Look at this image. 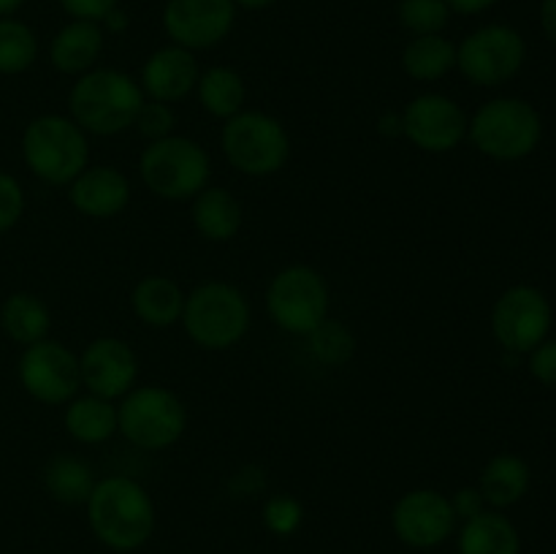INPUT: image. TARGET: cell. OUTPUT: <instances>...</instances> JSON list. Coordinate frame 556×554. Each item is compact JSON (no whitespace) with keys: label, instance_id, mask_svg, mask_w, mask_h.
<instances>
[{"label":"cell","instance_id":"obj_1","mask_svg":"<svg viewBox=\"0 0 556 554\" xmlns=\"http://www.w3.org/2000/svg\"><path fill=\"white\" fill-rule=\"evenodd\" d=\"M85 505L92 536L112 552H136L155 530V503L136 478H101Z\"/></svg>","mask_w":556,"mask_h":554},{"label":"cell","instance_id":"obj_2","mask_svg":"<svg viewBox=\"0 0 556 554\" xmlns=\"http://www.w3.org/2000/svg\"><path fill=\"white\" fill-rule=\"evenodd\" d=\"M147 101L139 79L119 68H92L76 76L68 92L71 119L85 134L117 136L134 128L136 114Z\"/></svg>","mask_w":556,"mask_h":554},{"label":"cell","instance_id":"obj_3","mask_svg":"<svg viewBox=\"0 0 556 554\" xmlns=\"http://www.w3.org/2000/svg\"><path fill=\"white\" fill-rule=\"evenodd\" d=\"M467 139L492 161H521L541 144L543 117L525 98L500 96L478 106L467 125Z\"/></svg>","mask_w":556,"mask_h":554},{"label":"cell","instance_id":"obj_4","mask_svg":"<svg viewBox=\"0 0 556 554\" xmlns=\"http://www.w3.org/2000/svg\"><path fill=\"white\" fill-rule=\"evenodd\" d=\"M141 182L152 196L166 201L195 199L210 185V152L190 136H166L150 141L139 155Z\"/></svg>","mask_w":556,"mask_h":554},{"label":"cell","instance_id":"obj_5","mask_svg":"<svg viewBox=\"0 0 556 554\" xmlns=\"http://www.w3.org/2000/svg\"><path fill=\"white\" fill-rule=\"evenodd\" d=\"M22 158L47 185H71L90 161L87 134L63 114H41L25 125Z\"/></svg>","mask_w":556,"mask_h":554},{"label":"cell","instance_id":"obj_6","mask_svg":"<svg viewBox=\"0 0 556 554\" xmlns=\"http://www.w3.org/2000/svg\"><path fill=\"white\" fill-rule=\"evenodd\" d=\"M190 340L206 351L233 348L250 329V302L237 286L223 280L201 282L185 297L182 320Z\"/></svg>","mask_w":556,"mask_h":554},{"label":"cell","instance_id":"obj_7","mask_svg":"<svg viewBox=\"0 0 556 554\" xmlns=\"http://www.w3.org/2000/svg\"><path fill=\"white\" fill-rule=\"evenodd\" d=\"M188 429L185 402L157 383L134 386L117 405V432L141 451H163Z\"/></svg>","mask_w":556,"mask_h":554},{"label":"cell","instance_id":"obj_8","mask_svg":"<svg viewBox=\"0 0 556 554\" xmlns=\"http://www.w3.org/2000/svg\"><path fill=\"white\" fill-rule=\"evenodd\" d=\"M226 161L244 177H271L291 155V136L286 125L266 112H239L220 130Z\"/></svg>","mask_w":556,"mask_h":554},{"label":"cell","instance_id":"obj_9","mask_svg":"<svg viewBox=\"0 0 556 554\" xmlns=\"http://www.w3.org/2000/svg\"><path fill=\"white\" fill-rule=\"evenodd\" d=\"M266 313L288 335L309 337L329 315V286L324 275L307 264L280 269L266 288Z\"/></svg>","mask_w":556,"mask_h":554},{"label":"cell","instance_id":"obj_10","mask_svg":"<svg viewBox=\"0 0 556 554\" xmlns=\"http://www.w3.org/2000/svg\"><path fill=\"white\" fill-rule=\"evenodd\" d=\"M527 63V41L516 27L492 22L456 47V68L478 87H500L514 79Z\"/></svg>","mask_w":556,"mask_h":554},{"label":"cell","instance_id":"obj_11","mask_svg":"<svg viewBox=\"0 0 556 554\" xmlns=\"http://www.w3.org/2000/svg\"><path fill=\"white\" fill-rule=\"evenodd\" d=\"M554 307L546 293L535 286L505 288L492 307V335L500 345L516 356H527L552 335Z\"/></svg>","mask_w":556,"mask_h":554},{"label":"cell","instance_id":"obj_12","mask_svg":"<svg viewBox=\"0 0 556 554\" xmlns=\"http://www.w3.org/2000/svg\"><path fill=\"white\" fill-rule=\"evenodd\" d=\"M16 375L27 394L43 405H65L79 394V356L58 340L33 342L22 351Z\"/></svg>","mask_w":556,"mask_h":554},{"label":"cell","instance_id":"obj_13","mask_svg":"<svg viewBox=\"0 0 556 554\" xmlns=\"http://www.w3.org/2000/svg\"><path fill=\"white\" fill-rule=\"evenodd\" d=\"M465 109L445 92H421L407 103L402 114V134L413 141L421 152L443 155L456 150L467 139Z\"/></svg>","mask_w":556,"mask_h":554},{"label":"cell","instance_id":"obj_14","mask_svg":"<svg viewBox=\"0 0 556 554\" xmlns=\"http://www.w3.org/2000/svg\"><path fill=\"white\" fill-rule=\"evenodd\" d=\"M456 514L448 494L438 489H410L396 500L391 527L410 549H438L456 532Z\"/></svg>","mask_w":556,"mask_h":554},{"label":"cell","instance_id":"obj_15","mask_svg":"<svg viewBox=\"0 0 556 554\" xmlns=\"http://www.w3.org/2000/svg\"><path fill=\"white\" fill-rule=\"evenodd\" d=\"M237 22L233 0H166L163 30L177 47L199 52L228 38Z\"/></svg>","mask_w":556,"mask_h":554},{"label":"cell","instance_id":"obj_16","mask_svg":"<svg viewBox=\"0 0 556 554\" xmlns=\"http://www.w3.org/2000/svg\"><path fill=\"white\" fill-rule=\"evenodd\" d=\"M81 386L103 400H123L139 378V358L119 337H96L79 356Z\"/></svg>","mask_w":556,"mask_h":554},{"label":"cell","instance_id":"obj_17","mask_svg":"<svg viewBox=\"0 0 556 554\" xmlns=\"http://www.w3.org/2000/svg\"><path fill=\"white\" fill-rule=\"evenodd\" d=\"M199 63L190 49L168 43V47L155 49L141 65V90L150 101L174 103L188 98L199 85Z\"/></svg>","mask_w":556,"mask_h":554},{"label":"cell","instance_id":"obj_18","mask_svg":"<svg viewBox=\"0 0 556 554\" xmlns=\"http://www.w3.org/2000/svg\"><path fill=\"white\" fill-rule=\"evenodd\" d=\"M68 201L79 215L109 221L125 212L130 201V182L114 166H87L68 185Z\"/></svg>","mask_w":556,"mask_h":554},{"label":"cell","instance_id":"obj_19","mask_svg":"<svg viewBox=\"0 0 556 554\" xmlns=\"http://www.w3.org/2000/svg\"><path fill=\"white\" fill-rule=\"evenodd\" d=\"M103 52V27L98 22L71 20L54 33L49 43V63L54 71L68 76H81L92 71Z\"/></svg>","mask_w":556,"mask_h":554},{"label":"cell","instance_id":"obj_20","mask_svg":"<svg viewBox=\"0 0 556 554\" xmlns=\"http://www.w3.org/2000/svg\"><path fill=\"white\" fill-rule=\"evenodd\" d=\"M530 483L532 470L527 459H521L519 454H508V451L492 456L483 465L481 478H478V489H481L489 508L494 511H505L525 500L530 492Z\"/></svg>","mask_w":556,"mask_h":554},{"label":"cell","instance_id":"obj_21","mask_svg":"<svg viewBox=\"0 0 556 554\" xmlns=\"http://www.w3.org/2000/svg\"><path fill=\"white\" fill-rule=\"evenodd\" d=\"M185 297L188 293L172 277L150 275L136 282L134 293H130V307H134L136 318L141 324L155 326V329H168V326L182 320Z\"/></svg>","mask_w":556,"mask_h":554},{"label":"cell","instance_id":"obj_22","mask_svg":"<svg viewBox=\"0 0 556 554\" xmlns=\"http://www.w3.org/2000/svg\"><path fill=\"white\" fill-rule=\"evenodd\" d=\"M459 554H521V538L503 511L486 508L462 525Z\"/></svg>","mask_w":556,"mask_h":554},{"label":"cell","instance_id":"obj_23","mask_svg":"<svg viewBox=\"0 0 556 554\" xmlns=\"http://www.w3.org/2000/svg\"><path fill=\"white\" fill-rule=\"evenodd\" d=\"M193 226L210 242H228L242 228V204L231 190L206 185L193 199Z\"/></svg>","mask_w":556,"mask_h":554},{"label":"cell","instance_id":"obj_24","mask_svg":"<svg viewBox=\"0 0 556 554\" xmlns=\"http://www.w3.org/2000/svg\"><path fill=\"white\" fill-rule=\"evenodd\" d=\"M65 429L71 438L81 445L106 443L112 435H117V405L112 400H103L96 394H76L74 400L65 402Z\"/></svg>","mask_w":556,"mask_h":554},{"label":"cell","instance_id":"obj_25","mask_svg":"<svg viewBox=\"0 0 556 554\" xmlns=\"http://www.w3.org/2000/svg\"><path fill=\"white\" fill-rule=\"evenodd\" d=\"M0 326L11 342L27 348L33 342L47 340L52 315H49L47 302L38 293L16 291L5 297L3 307H0Z\"/></svg>","mask_w":556,"mask_h":554},{"label":"cell","instance_id":"obj_26","mask_svg":"<svg viewBox=\"0 0 556 554\" xmlns=\"http://www.w3.org/2000/svg\"><path fill=\"white\" fill-rule=\"evenodd\" d=\"M402 68L416 81H438L456 68V43L443 33L413 36L402 49Z\"/></svg>","mask_w":556,"mask_h":554},{"label":"cell","instance_id":"obj_27","mask_svg":"<svg viewBox=\"0 0 556 554\" xmlns=\"http://www.w3.org/2000/svg\"><path fill=\"white\" fill-rule=\"evenodd\" d=\"M195 92H199L204 112L217 119H228L242 112L244 98H248L244 79L239 76V71L228 68V65H212V68L201 71Z\"/></svg>","mask_w":556,"mask_h":554},{"label":"cell","instance_id":"obj_28","mask_svg":"<svg viewBox=\"0 0 556 554\" xmlns=\"http://www.w3.org/2000/svg\"><path fill=\"white\" fill-rule=\"evenodd\" d=\"M98 478L85 459L71 454H60L49 459L43 467V487L58 503L63 505H85L96 489Z\"/></svg>","mask_w":556,"mask_h":554},{"label":"cell","instance_id":"obj_29","mask_svg":"<svg viewBox=\"0 0 556 554\" xmlns=\"http://www.w3.org/2000/svg\"><path fill=\"white\" fill-rule=\"evenodd\" d=\"M38 58V38L27 22L0 16V74H25Z\"/></svg>","mask_w":556,"mask_h":554},{"label":"cell","instance_id":"obj_30","mask_svg":"<svg viewBox=\"0 0 556 554\" xmlns=\"http://www.w3.org/2000/svg\"><path fill=\"white\" fill-rule=\"evenodd\" d=\"M396 20L413 36H434L448 27L451 9L445 0H400Z\"/></svg>","mask_w":556,"mask_h":554},{"label":"cell","instance_id":"obj_31","mask_svg":"<svg viewBox=\"0 0 556 554\" xmlns=\"http://www.w3.org/2000/svg\"><path fill=\"white\" fill-rule=\"evenodd\" d=\"M304 521V508L296 498L291 494H275V498L266 500L264 505V525L271 536L288 538L302 527Z\"/></svg>","mask_w":556,"mask_h":554},{"label":"cell","instance_id":"obj_32","mask_svg":"<svg viewBox=\"0 0 556 554\" xmlns=\"http://www.w3.org/2000/svg\"><path fill=\"white\" fill-rule=\"evenodd\" d=\"M174 117L172 106L161 101H144L141 103L139 114H136V123L134 128L144 136L147 141H157V139H166V136L174 134Z\"/></svg>","mask_w":556,"mask_h":554},{"label":"cell","instance_id":"obj_33","mask_svg":"<svg viewBox=\"0 0 556 554\" xmlns=\"http://www.w3.org/2000/svg\"><path fill=\"white\" fill-rule=\"evenodd\" d=\"M309 337H313V351L318 353L320 358H326V362H331V364L345 362V358L351 356V351H353L351 335H348L342 326L329 324V320H326L320 329H315Z\"/></svg>","mask_w":556,"mask_h":554},{"label":"cell","instance_id":"obj_34","mask_svg":"<svg viewBox=\"0 0 556 554\" xmlns=\"http://www.w3.org/2000/svg\"><path fill=\"white\" fill-rule=\"evenodd\" d=\"M25 212V190L20 179L9 172H0V234L11 231Z\"/></svg>","mask_w":556,"mask_h":554},{"label":"cell","instance_id":"obj_35","mask_svg":"<svg viewBox=\"0 0 556 554\" xmlns=\"http://www.w3.org/2000/svg\"><path fill=\"white\" fill-rule=\"evenodd\" d=\"M527 367L538 383L556 391V337H546L541 345L527 353Z\"/></svg>","mask_w":556,"mask_h":554},{"label":"cell","instance_id":"obj_36","mask_svg":"<svg viewBox=\"0 0 556 554\" xmlns=\"http://www.w3.org/2000/svg\"><path fill=\"white\" fill-rule=\"evenodd\" d=\"M60 5H63V11L71 20H87L101 25L117 9L119 0H60Z\"/></svg>","mask_w":556,"mask_h":554},{"label":"cell","instance_id":"obj_37","mask_svg":"<svg viewBox=\"0 0 556 554\" xmlns=\"http://www.w3.org/2000/svg\"><path fill=\"white\" fill-rule=\"evenodd\" d=\"M451 505H454L456 519H462V521L472 519V516L483 514V511L489 508L486 500H483L481 489H478V487H462L459 492L451 498Z\"/></svg>","mask_w":556,"mask_h":554},{"label":"cell","instance_id":"obj_38","mask_svg":"<svg viewBox=\"0 0 556 554\" xmlns=\"http://www.w3.org/2000/svg\"><path fill=\"white\" fill-rule=\"evenodd\" d=\"M451 9V14H462V16H476L489 11L492 5H497L500 0H445Z\"/></svg>","mask_w":556,"mask_h":554},{"label":"cell","instance_id":"obj_39","mask_svg":"<svg viewBox=\"0 0 556 554\" xmlns=\"http://www.w3.org/2000/svg\"><path fill=\"white\" fill-rule=\"evenodd\" d=\"M538 20H541L543 36L556 47V0H541V9H538Z\"/></svg>","mask_w":556,"mask_h":554},{"label":"cell","instance_id":"obj_40","mask_svg":"<svg viewBox=\"0 0 556 554\" xmlns=\"http://www.w3.org/2000/svg\"><path fill=\"white\" fill-rule=\"evenodd\" d=\"M103 27H106V30H112V33H119V30H125V27H128V16L123 14V11H119V5L117 9L112 11V14L106 16V20L101 22Z\"/></svg>","mask_w":556,"mask_h":554},{"label":"cell","instance_id":"obj_41","mask_svg":"<svg viewBox=\"0 0 556 554\" xmlns=\"http://www.w3.org/2000/svg\"><path fill=\"white\" fill-rule=\"evenodd\" d=\"M277 0H233V5H237V9H248V11H266V9H271Z\"/></svg>","mask_w":556,"mask_h":554},{"label":"cell","instance_id":"obj_42","mask_svg":"<svg viewBox=\"0 0 556 554\" xmlns=\"http://www.w3.org/2000/svg\"><path fill=\"white\" fill-rule=\"evenodd\" d=\"M25 5V0H0V16H14Z\"/></svg>","mask_w":556,"mask_h":554}]
</instances>
